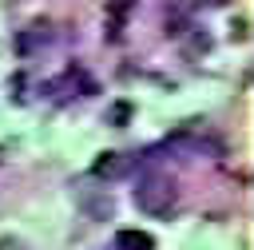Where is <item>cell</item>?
Returning a JSON list of instances; mask_svg holds the SVG:
<instances>
[{
	"instance_id": "cell-1",
	"label": "cell",
	"mask_w": 254,
	"mask_h": 250,
	"mask_svg": "<svg viewBox=\"0 0 254 250\" xmlns=\"http://www.w3.org/2000/svg\"><path fill=\"white\" fill-rule=\"evenodd\" d=\"M135 206L147 210V214H155V218L171 214L179 206V183L171 175H143L139 187H135Z\"/></svg>"
},
{
	"instance_id": "cell-2",
	"label": "cell",
	"mask_w": 254,
	"mask_h": 250,
	"mask_svg": "<svg viewBox=\"0 0 254 250\" xmlns=\"http://www.w3.org/2000/svg\"><path fill=\"white\" fill-rule=\"evenodd\" d=\"M135 155H123V151H103V155H95V163H91V175L95 179H123V175H131L135 171Z\"/></svg>"
},
{
	"instance_id": "cell-3",
	"label": "cell",
	"mask_w": 254,
	"mask_h": 250,
	"mask_svg": "<svg viewBox=\"0 0 254 250\" xmlns=\"http://www.w3.org/2000/svg\"><path fill=\"white\" fill-rule=\"evenodd\" d=\"M52 40V24L48 20H36V24H28L20 36H16V48H20V56H32L40 44H48Z\"/></svg>"
},
{
	"instance_id": "cell-4",
	"label": "cell",
	"mask_w": 254,
	"mask_h": 250,
	"mask_svg": "<svg viewBox=\"0 0 254 250\" xmlns=\"http://www.w3.org/2000/svg\"><path fill=\"white\" fill-rule=\"evenodd\" d=\"M115 246L119 250H155V238L147 230H119L115 234Z\"/></svg>"
},
{
	"instance_id": "cell-5",
	"label": "cell",
	"mask_w": 254,
	"mask_h": 250,
	"mask_svg": "<svg viewBox=\"0 0 254 250\" xmlns=\"http://www.w3.org/2000/svg\"><path fill=\"white\" fill-rule=\"evenodd\" d=\"M127 8H131V0H111V16H115V20H111V36H119V32H115V24L123 20V12H127Z\"/></svg>"
},
{
	"instance_id": "cell-6",
	"label": "cell",
	"mask_w": 254,
	"mask_h": 250,
	"mask_svg": "<svg viewBox=\"0 0 254 250\" xmlns=\"http://www.w3.org/2000/svg\"><path fill=\"white\" fill-rule=\"evenodd\" d=\"M111 115H115V123H119V127H123V119H127V115H131V107H127V103H119V107H115V111H111Z\"/></svg>"
},
{
	"instance_id": "cell-7",
	"label": "cell",
	"mask_w": 254,
	"mask_h": 250,
	"mask_svg": "<svg viewBox=\"0 0 254 250\" xmlns=\"http://www.w3.org/2000/svg\"><path fill=\"white\" fill-rule=\"evenodd\" d=\"M0 250H24V246H20V242H12V238H4V242H0Z\"/></svg>"
}]
</instances>
